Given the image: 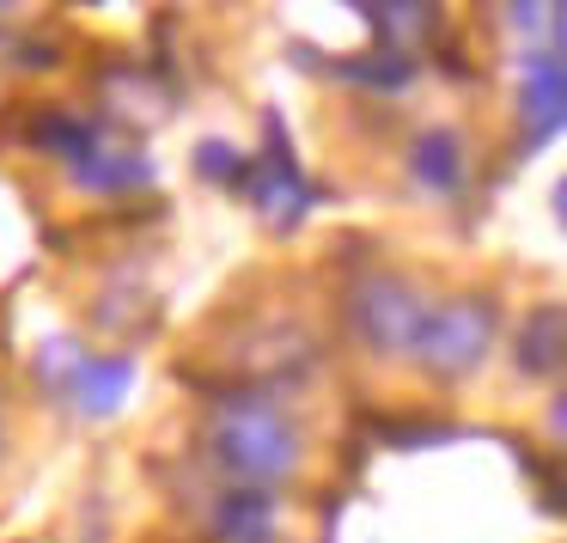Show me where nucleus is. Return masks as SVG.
Returning <instances> with one entry per match:
<instances>
[{"mask_svg":"<svg viewBox=\"0 0 567 543\" xmlns=\"http://www.w3.org/2000/svg\"><path fill=\"white\" fill-rule=\"evenodd\" d=\"M348 324H354V336L372 355H415V336H421V324H427V299H421V287L403 281V275L372 269V275H360L354 294H348Z\"/></svg>","mask_w":567,"mask_h":543,"instance_id":"obj_3","label":"nucleus"},{"mask_svg":"<svg viewBox=\"0 0 567 543\" xmlns=\"http://www.w3.org/2000/svg\"><path fill=\"white\" fill-rule=\"evenodd\" d=\"M220 525H226V537H238V543H257L262 531H269V501H262V494H226V513H220Z\"/></svg>","mask_w":567,"mask_h":543,"instance_id":"obj_10","label":"nucleus"},{"mask_svg":"<svg viewBox=\"0 0 567 543\" xmlns=\"http://www.w3.org/2000/svg\"><path fill=\"white\" fill-rule=\"evenodd\" d=\"M518 111H525L530 141L567 129V62L561 55H530L525 62V86H518Z\"/></svg>","mask_w":567,"mask_h":543,"instance_id":"obj_5","label":"nucleus"},{"mask_svg":"<svg viewBox=\"0 0 567 543\" xmlns=\"http://www.w3.org/2000/svg\"><path fill=\"white\" fill-rule=\"evenodd\" d=\"M555 214H561V226H567V177L555 184Z\"/></svg>","mask_w":567,"mask_h":543,"instance_id":"obj_14","label":"nucleus"},{"mask_svg":"<svg viewBox=\"0 0 567 543\" xmlns=\"http://www.w3.org/2000/svg\"><path fill=\"white\" fill-rule=\"evenodd\" d=\"M50 372L86 416H111L135 385V360H111V355H68V360H50Z\"/></svg>","mask_w":567,"mask_h":543,"instance_id":"obj_4","label":"nucleus"},{"mask_svg":"<svg viewBox=\"0 0 567 543\" xmlns=\"http://www.w3.org/2000/svg\"><path fill=\"white\" fill-rule=\"evenodd\" d=\"M506 13H513V25H543V13H549V7H506Z\"/></svg>","mask_w":567,"mask_h":543,"instance_id":"obj_12","label":"nucleus"},{"mask_svg":"<svg viewBox=\"0 0 567 543\" xmlns=\"http://www.w3.org/2000/svg\"><path fill=\"white\" fill-rule=\"evenodd\" d=\"M147 177V160L141 153H104L99 141H92L86 165H80V184L86 189H123V184H141Z\"/></svg>","mask_w":567,"mask_h":543,"instance_id":"obj_8","label":"nucleus"},{"mask_svg":"<svg viewBox=\"0 0 567 543\" xmlns=\"http://www.w3.org/2000/svg\"><path fill=\"white\" fill-rule=\"evenodd\" d=\"M513 360L525 379H549V372L567 367V306H537L513 336Z\"/></svg>","mask_w":567,"mask_h":543,"instance_id":"obj_6","label":"nucleus"},{"mask_svg":"<svg viewBox=\"0 0 567 543\" xmlns=\"http://www.w3.org/2000/svg\"><path fill=\"white\" fill-rule=\"evenodd\" d=\"M494 330H501V306L488 294H452L427 306V324L415 336V367L440 385H457L488 360Z\"/></svg>","mask_w":567,"mask_h":543,"instance_id":"obj_2","label":"nucleus"},{"mask_svg":"<svg viewBox=\"0 0 567 543\" xmlns=\"http://www.w3.org/2000/svg\"><path fill=\"white\" fill-rule=\"evenodd\" d=\"M360 13H367L384 38H396V43H415V38H427V31L440 25L433 7H360Z\"/></svg>","mask_w":567,"mask_h":543,"instance_id":"obj_9","label":"nucleus"},{"mask_svg":"<svg viewBox=\"0 0 567 543\" xmlns=\"http://www.w3.org/2000/svg\"><path fill=\"white\" fill-rule=\"evenodd\" d=\"M409 172H415V184L433 189V196H457L464 177H470L464 141H457L452 129H421L415 147H409Z\"/></svg>","mask_w":567,"mask_h":543,"instance_id":"obj_7","label":"nucleus"},{"mask_svg":"<svg viewBox=\"0 0 567 543\" xmlns=\"http://www.w3.org/2000/svg\"><path fill=\"white\" fill-rule=\"evenodd\" d=\"M555 13V38H561V50H567V7H549Z\"/></svg>","mask_w":567,"mask_h":543,"instance_id":"obj_13","label":"nucleus"},{"mask_svg":"<svg viewBox=\"0 0 567 543\" xmlns=\"http://www.w3.org/2000/svg\"><path fill=\"white\" fill-rule=\"evenodd\" d=\"M202 445H208L214 464L233 482H245V489H275V482H287L299 470V452H306V440H299V428L287 421V409L262 403V397H233V403H220L208 416V428H202Z\"/></svg>","mask_w":567,"mask_h":543,"instance_id":"obj_1","label":"nucleus"},{"mask_svg":"<svg viewBox=\"0 0 567 543\" xmlns=\"http://www.w3.org/2000/svg\"><path fill=\"white\" fill-rule=\"evenodd\" d=\"M549 440H555V445H567V391L549 403Z\"/></svg>","mask_w":567,"mask_h":543,"instance_id":"obj_11","label":"nucleus"}]
</instances>
